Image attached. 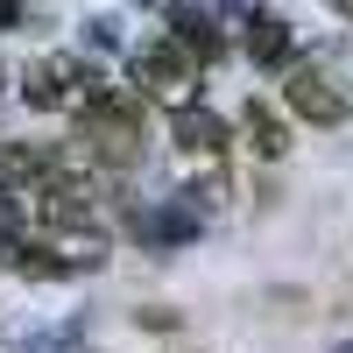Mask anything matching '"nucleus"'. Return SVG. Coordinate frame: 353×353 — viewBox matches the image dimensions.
<instances>
[{
  "label": "nucleus",
  "instance_id": "7",
  "mask_svg": "<svg viewBox=\"0 0 353 353\" xmlns=\"http://www.w3.org/2000/svg\"><path fill=\"white\" fill-rule=\"evenodd\" d=\"M163 36H170L176 50H184V57H191L198 71H205V64H212V57L226 50V36H219V14L191 8V0H176V8H170V28H163Z\"/></svg>",
  "mask_w": 353,
  "mask_h": 353
},
{
  "label": "nucleus",
  "instance_id": "12",
  "mask_svg": "<svg viewBox=\"0 0 353 353\" xmlns=\"http://www.w3.org/2000/svg\"><path fill=\"white\" fill-rule=\"evenodd\" d=\"M85 28H92L99 50H121V21H85Z\"/></svg>",
  "mask_w": 353,
  "mask_h": 353
},
{
  "label": "nucleus",
  "instance_id": "11",
  "mask_svg": "<svg viewBox=\"0 0 353 353\" xmlns=\"http://www.w3.org/2000/svg\"><path fill=\"white\" fill-rule=\"evenodd\" d=\"M14 233H28V205H21V191L0 184V241H14Z\"/></svg>",
  "mask_w": 353,
  "mask_h": 353
},
{
  "label": "nucleus",
  "instance_id": "10",
  "mask_svg": "<svg viewBox=\"0 0 353 353\" xmlns=\"http://www.w3.org/2000/svg\"><path fill=\"white\" fill-rule=\"evenodd\" d=\"M241 134H248V149H254L261 163H276V156L290 149V128H283V121H276V113L261 106V99H248V113H241Z\"/></svg>",
  "mask_w": 353,
  "mask_h": 353
},
{
  "label": "nucleus",
  "instance_id": "3",
  "mask_svg": "<svg viewBox=\"0 0 353 353\" xmlns=\"http://www.w3.org/2000/svg\"><path fill=\"white\" fill-rule=\"evenodd\" d=\"M128 78H134V99H163V106H191V85H198V64L170 36H149L128 50Z\"/></svg>",
  "mask_w": 353,
  "mask_h": 353
},
{
  "label": "nucleus",
  "instance_id": "1",
  "mask_svg": "<svg viewBox=\"0 0 353 353\" xmlns=\"http://www.w3.org/2000/svg\"><path fill=\"white\" fill-rule=\"evenodd\" d=\"M141 149H149V99H134L128 85H99L78 106L71 156L99 176H128V170H141Z\"/></svg>",
  "mask_w": 353,
  "mask_h": 353
},
{
  "label": "nucleus",
  "instance_id": "14",
  "mask_svg": "<svg viewBox=\"0 0 353 353\" xmlns=\"http://www.w3.org/2000/svg\"><path fill=\"white\" fill-rule=\"evenodd\" d=\"M332 8H339V14H353V0H332Z\"/></svg>",
  "mask_w": 353,
  "mask_h": 353
},
{
  "label": "nucleus",
  "instance_id": "2",
  "mask_svg": "<svg viewBox=\"0 0 353 353\" xmlns=\"http://www.w3.org/2000/svg\"><path fill=\"white\" fill-rule=\"evenodd\" d=\"M99 85H106L99 64H85L78 50H50V57H36V64L21 71V99L36 113H78Z\"/></svg>",
  "mask_w": 353,
  "mask_h": 353
},
{
  "label": "nucleus",
  "instance_id": "5",
  "mask_svg": "<svg viewBox=\"0 0 353 353\" xmlns=\"http://www.w3.org/2000/svg\"><path fill=\"white\" fill-rule=\"evenodd\" d=\"M198 226H205V212H191L184 198L134 205V212H128V233H134L141 248H184V241H198Z\"/></svg>",
  "mask_w": 353,
  "mask_h": 353
},
{
  "label": "nucleus",
  "instance_id": "6",
  "mask_svg": "<svg viewBox=\"0 0 353 353\" xmlns=\"http://www.w3.org/2000/svg\"><path fill=\"white\" fill-rule=\"evenodd\" d=\"M241 21H248V57L261 71H290L297 64V36H290V21L276 8H241Z\"/></svg>",
  "mask_w": 353,
  "mask_h": 353
},
{
  "label": "nucleus",
  "instance_id": "13",
  "mask_svg": "<svg viewBox=\"0 0 353 353\" xmlns=\"http://www.w3.org/2000/svg\"><path fill=\"white\" fill-rule=\"evenodd\" d=\"M0 99H8V64H0Z\"/></svg>",
  "mask_w": 353,
  "mask_h": 353
},
{
  "label": "nucleus",
  "instance_id": "8",
  "mask_svg": "<svg viewBox=\"0 0 353 353\" xmlns=\"http://www.w3.org/2000/svg\"><path fill=\"white\" fill-rule=\"evenodd\" d=\"M170 141L184 156H198V163H219L226 156V121H219L212 106H176L170 113Z\"/></svg>",
  "mask_w": 353,
  "mask_h": 353
},
{
  "label": "nucleus",
  "instance_id": "4",
  "mask_svg": "<svg viewBox=\"0 0 353 353\" xmlns=\"http://www.w3.org/2000/svg\"><path fill=\"white\" fill-rule=\"evenodd\" d=\"M283 99H290V113H297V121H311V128H339L346 113H353V92H339V78L318 71V64H290Z\"/></svg>",
  "mask_w": 353,
  "mask_h": 353
},
{
  "label": "nucleus",
  "instance_id": "9",
  "mask_svg": "<svg viewBox=\"0 0 353 353\" xmlns=\"http://www.w3.org/2000/svg\"><path fill=\"white\" fill-rule=\"evenodd\" d=\"M0 170H8V191H36L43 176L64 170V156L43 149V141H0Z\"/></svg>",
  "mask_w": 353,
  "mask_h": 353
},
{
  "label": "nucleus",
  "instance_id": "15",
  "mask_svg": "<svg viewBox=\"0 0 353 353\" xmlns=\"http://www.w3.org/2000/svg\"><path fill=\"white\" fill-rule=\"evenodd\" d=\"M332 353H353V339H346V346H332Z\"/></svg>",
  "mask_w": 353,
  "mask_h": 353
}]
</instances>
